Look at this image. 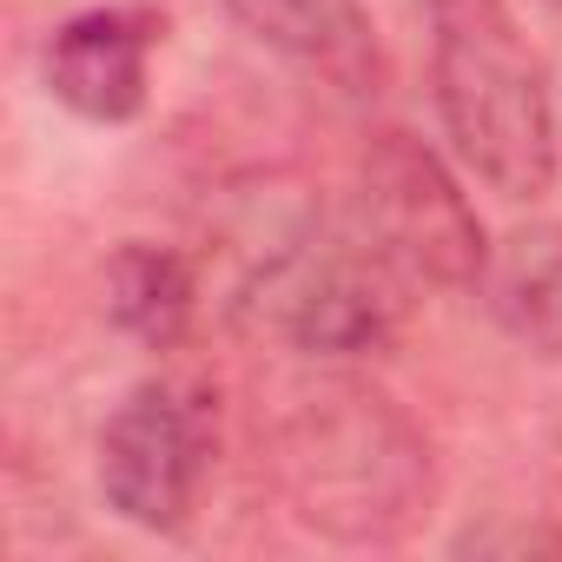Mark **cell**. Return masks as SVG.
I'll return each instance as SVG.
<instances>
[{
    "label": "cell",
    "instance_id": "obj_2",
    "mask_svg": "<svg viewBox=\"0 0 562 562\" xmlns=\"http://www.w3.org/2000/svg\"><path fill=\"white\" fill-rule=\"evenodd\" d=\"M278 476L299 522L338 542H397L430 496L424 443L371 391H331L318 411L292 417L278 443Z\"/></svg>",
    "mask_w": 562,
    "mask_h": 562
},
{
    "label": "cell",
    "instance_id": "obj_1",
    "mask_svg": "<svg viewBox=\"0 0 562 562\" xmlns=\"http://www.w3.org/2000/svg\"><path fill=\"white\" fill-rule=\"evenodd\" d=\"M430 74L450 153L496 199H542L555 186L549 74L522 41L509 0H430Z\"/></svg>",
    "mask_w": 562,
    "mask_h": 562
},
{
    "label": "cell",
    "instance_id": "obj_3",
    "mask_svg": "<svg viewBox=\"0 0 562 562\" xmlns=\"http://www.w3.org/2000/svg\"><path fill=\"white\" fill-rule=\"evenodd\" d=\"M218 411L192 378H146L120 397L100 430V496L133 529L172 536L192 522L199 483L212 470Z\"/></svg>",
    "mask_w": 562,
    "mask_h": 562
},
{
    "label": "cell",
    "instance_id": "obj_10",
    "mask_svg": "<svg viewBox=\"0 0 562 562\" xmlns=\"http://www.w3.org/2000/svg\"><path fill=\"white\" fill-rule=\"evenodd\" d=\"M549 8H562V0H549Z\"/></svg>",
    "mask_w": 562,
    "mask_h": 562
},
{
    "label": "cell",
    "instance_id": "obj_5",
    "mask_svg": "<svg viewBox=\"0 0 562 562\" xmlns=\"http://www.w3.org/2000/svg\"><path fill=\"white\" fill-rule=\"evenodd\" d=\"M271 312L285 325V338L299 351L318 358H358L378 351L397 325V292H391V258H378V245L364 251H305L271 278Z\"/></svg>",
    "mask_w": 562,
    "mask_h": 562
},
{
    "label": "cell",
    "instance_id": "obj_6",
    "mask_svg": "<svg viewBox=\"0 0 562 562\" xmlns=\"http://www.w3.org/2000/svg\"><path fill=\"white\" fill-rule=\"evenodd\" d=\"M153 47H159V14L146 8L74 14L47 47V93L93 126H126L146 106Z\"/></svg>",
    "mask_w": 562,
    "mask_h": 562
},
{
    "label": "cell",
    "instance_id": "obj_7",
    "mask_svg": "<svg viewBox=\"0 0 562 562\" xmlns=\"http://www.w3.org/2000/svg\"><path fill=\"white\" fill-rule=\"evenodd\" d=\"M476 285L490 292V312L529 351L562 358V225H529L503 238Z\"/></svg>",
    "mask_w": 562,
    "mask_h": 562
},
{
    "label": "cell",
    "instance_id": "obj_9",
    "mask_svg": "<svg viewBox=\"0 0 562 562\" xmlns=\"http://www.w3.org/2000/svg\"><path fill=\"white\" fill-rule=\"evenodd\" d=\"M238 14L258 34H271L278 47L312 54V60H331V54L358 47V34H364L358 0H238Z\"/></svg>",
    "mask_w": 562,
    "mask_h": 562
},
{
    "label": "cell",
    "instance_id": "obj_4",
    "mask_svg": "<svg viewBox=\"0 0 562 562\" xmlns=\"http://www.w3.org/2000/svg\"><path fill=\"white\" fill-rule=\"evenodd\" d=\"M364 225L378 258L417 278H437V285H476L490 265L476 212L443 179V166L417 153L404 133L378 139V153L364 159Z\"/></svg>",
    "mask_w": 562,
    "mask_h": 562
},
{
    "label": "cell",
    "instance_id": "obj_8",
    "mask_svg": "<svg viewBox=\"0 0 562 562\" xmlns=\"http://www.w3.org/2000/svg\"><path fill=\"white\" fill-rule=\"evenodd\" d=\"M106 292H113L106 299L113 318L146 345H172L186 331V318H192V271L166 245H139V238L120 245V258L106 271Z\"/></svg>",
    "mask_w": 562,
    "mask_h": 562
}]
</instances>
